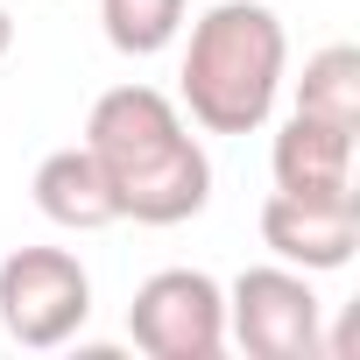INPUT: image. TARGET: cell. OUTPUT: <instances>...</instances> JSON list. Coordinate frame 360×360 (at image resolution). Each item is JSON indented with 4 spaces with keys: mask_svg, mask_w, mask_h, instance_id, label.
I'll use <instances>...</instances> for the list:
<instances>
[{
    "mask_svg": "<svg viewBox=\"0 0 360 360\" xmlns=\"http://www.w3.org/2000/svg\"><path fill=\"white\" fill-rule=\"evenodd\" d=\"M85 148L106 169V191L134 226H184L212 205V155L184 106L155 85H113L85 113Z\"/></svg>",
    "mask_w": 360,
    "mask_h": 360,
    "instance_id": "1",
    "label": "cell"
},
{
    "mask_svg": "<svg viewBox=\"0 0 360 360\" xmlns=\"http://www.w3.org/2000/svg\"><path fill=\"white\" fill-rule=\"evenodd\" d=\"M184 120L205 134H255L269 127L283 78H290V36L283 15L262 0H219L191 22L184 43Z\"/></svg>",
    "mask_w": 360,
    "mask_h": 360,
    "instance_id": "2",
    "label": "cell"
},
{
    "mask_svg": "<svg viewBox=\"0 0 360 360\" xmlns=\"http://www.w3.org/2000/svg\"><path fill=\"white\" fill-rule=\"evenodd\" d=\"M226 346L248 360H318L325 353V304L304 269L262 262L240 269L226 290Z\"/></svg>",
    "mask_w": 360,
    "mask_h": 360,
    "instance_id": "3",
    "label": "cell"
},
{
    "mask_svg": "<svg viewBox=\"0 0 360 360\" xmlns=\"http://www.w3.org/2000/svg\"><path fill=\"white\" fill-rule=\"evenodd\" d=\"M92 318V276L71 248H15L0 262V332L29 353L78 339Z\"/></svg>",
    "mask_w": 360,
    "mask_h": 360,
    "instance_id": "4",
    "label": "cell"
},
{
    "mask_svg": "<svg viewBox=\"0 0 360 360\" xmlns=\"http://www.w3.org/2000/svg\"><path fill=\"white\" fill-rule=\"evenodd\" d=\"M127 339L148 360H219L226 353V290L205 269H155L127 304Z\"/></svg>",
    "mask_w": 360,
    "mask_h": 360,
    "instance_id": "5",
    "label": "cell"
},
{
    "mask_svg": "<svg viewBox=\"0 0 360 360\" xmlns=\"http://www.w3.org/2000/svg\"><path fill=\"white\" fill-rule=\"evenodd\" d=\"M262 248L304 276H325V269H346L353 248H360V198H290V191H269L262 198Z\"/></svg>",
    "mask_w": 360,
    "mask_h": 360,
    "instance_id": "6",
    "label": "cell"
},
{
    "mask_svg": "<svg viewBox=\"0 0 360 360\" xmlns=\"http://www.w3.org/2000/svg\"><path fill=\"white\" fill-rule=\"evenodd\" d=\"M269 169H276V191H290V198H346L353 191V127L290 113L276 127Z\"/></svg>",
    "mask_w": 360,
    "mask_h": 360,
    "instance_id": "7",
    "label": "cell"
},
{
    "mask_svg": "<svg viewBox=\"0 0 360 360\" xmlns=\"http://www.w3.org/2000/svg\"><path fill=\"white\" fill-rule=\"evenodd\" d=\"M29 191H36V212H43L50 226H64V233H99V226L120 219V205H113V191H106V169L92 162L85 141L50 148V155L36 162V176H29Z\"/></svg>",
    "mask_w": 360,
    "mask_h": 360,
    "instance_id": "8",
    "label": "cell"
},
{
    "mask_svg": "<svg viewBox=\"0 0 360 360\" xmlns=\"http://www.w3.org/2000/svg\"><path fill=\"white\" fill-rule=\"evenodd\" d=\"M297 113H311V120H332V127H353V134H360V50H353V43H325L318 57H304Z\"/></svg>",
    "mask_w": 360,
    "mask_h": 360,
    "instance_id": "9",
    "label": "cell"
},
{
    "mask_svg": "<svg viewBox=\"0 0 360 360\" xmlns=\"http://www.w3.org/2000/svg\"><path fill=\"white\" fill-rule=\"evenodd\" d=\"M184 8L191 0H99V29L120 57H162L184 36Z\"/></svg>",
    "mask_w": 360,
    "mask_h": 360,
    "instance_id": "10",
    "label": "cell"
},
{
    "mask_svg": "<svg viewBox=\"0 0 360 360\" xmlns=\"http://www.w3.org/2000/svg\"><path fill=\"white\" fill-rule=\"evenodd\" d=\"M8 50H15V15L0 8V64H8Z\"/></svg>",
    "mask_w": 360,
    "mask_h": 360,
    "instance_id": "11",
    "label": "cell"
}]
</instances>
